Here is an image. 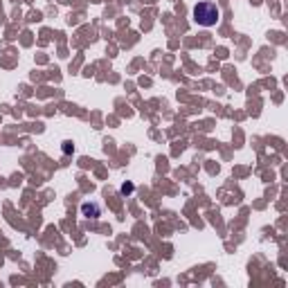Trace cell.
<instances>
[{
  "instance_id": "cell-4",
  "label": "cell",
  "mask_w": 288,
  "mask_h": 288,
  "mask_svg": "<svg viewBox=\"0 0 288 288\" xmlns=\"http://www.w3.org/2000/svg\"><path fill=\"white\" fill-rule=\"evenodd\" d=\"M70 151H72V144H70V142H63V153H70Z\"/></svg>"
},
{
  "instance_id": "cell-3",
  "label": "cell",
  "mask_w": 288,
  "mask_h": 288,
  "mask_svg": "<svg viewBox=\"0 0 288 288\" xmlns=\"http://www.w3.org/2000/svg\"><path fill=\"white\" fill-rule=\"evenodd\" d=\"M133 191V185L131 182H126V185H122V194H131Z\"/></svg>"
},
{
  "instance_id": "cell-2",
  "label": "cell",
  "mask_w": 288,
  "mask_h": 288,
  "mask_svg": "<svg viewBox=\"0 0 288 288\" xmlns=\"http://www.w3.org/2000/svg\"><path fill=\"white\" fill-rule=\"evenodd\" d=\"M81 214L86 216V219H97V216L102 214V207H99L97 203H83V205H81Z\"/></svg>"
},
{
  "instance_id": "cell-1",
  "label": "cell",
  "mask_w": 288,
  "mask_h": 288,
  "mask_svg": "<svg viewBox=\"0 0 288 288\" xmlns=\"http://www.w3.org/2000/svg\"><path fill=\"white\" fill-rule=\"evenodd\" d=\"M219 18H221L219 7L214 3H210V0H203V3H198L194 7V21L201 27H214L219 23Z\"/></svg>"
}]
</instances>
